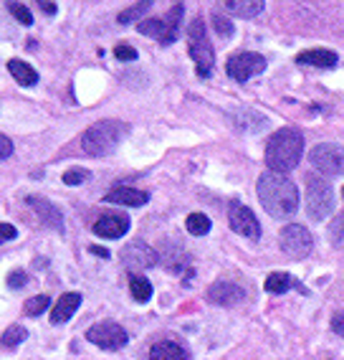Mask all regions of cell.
Returning a JSON list of instances; mask_svg holds the SVG:
<instances>
[{
    "instance_id": "8",
    "label": "cell",
    "mask_w": 344,
    "mask_h": 360,
    "mask_svg": "<svg viewBox=\"0 0 344 360\" xmlns=\"http://www.w3.org/2000/svg\"><path fill=\"white\" fill-rule=\"evenodd\" d=\"M86 340L94 342L96 347H102V350H121V347L129 342V335L127 330L121 328L119 322H96L86 330Z\"/></svg>"
},
{
    "instance_id": "18",
    "label": "cell",
    "mask_w": 344,
    "mask_h": 360,
    "mask_svg": "<svg viewBox=\"0 0 344 360\" xmlns=\"http://www.w3.org/2000/svg\"><path fill=\"white\" fill-rule=\"evenodd\" d=\"M218 6L236 18H256L263 13V0H218Z\"/></svg>"
},
{
    "instance_id": "31",
    "label": "cell",
    "mask_w": 344,
    "mask_h": 360,
    "mask_svg": "<svg viewBox=\"0 0 344 360\" xmlns=\"http://www.w3.org/2000/svg\"><path fill=\"white\" fill-rule=\"evenodd\" d=\"M213 26L216 31L223 36V39H230V33H233V23L225 18V13H213Z\"/></svg>"
},
{
    "instance_id": "25",
    "label": "cell",
    "mask_w": 344,
    "mask_h": 360,
    "mask_svg": "<svg viewBox=\"0 0 344 360\" xmlns=\"http://www.w3.org/2000/svg\"><path fill=\"white\" fill-rule=\"evenodd\" d=\"M48 307H51V297H48V295H36V297H31V300H26V304H23V312H26L28 317H39V315H44Z\"/></svg>"
},
{
    "instance_id": "3",
    "label": "cell",
    "mask_w": 344,
    "mask_h": 360,
    "mask_svg": "<svg viewBox=\"0 0 344 360\" xmlns=\"http://www.w3.org/2000/svg\"><path fill=\"white\" fill-rule=\"evenodd\" d=\"M127 132L129 127L119 120H102L81 135V148L91 158H104L119 148V142L127 137Z\"/></svg>"
},
{
    "instance_id": "34",
    "label": "cell",
    "mask_w": 344,
    "mask_h": 360,
    "mask_svg": "<svg viewBox=\"0 0 344 360\" xmlns=\"http://www.w3.org/2000/svg\"><path fill=\"white\" fill-rule=\"evenodd\" d=\"M15 236H18V231H15V226H11V224H0V244H6V241H13Z\"/></svg>"
},
{
    "instance_id": "33",
    "label": "cell",
    "mask_w": 344,
    "mask_h": 360,
    "mask_svg": "<svg viewBox=\"0 0 344 360\" xmlns=\"http://www.w3.org/2000/svg\"><path fill=\"white\" fill-rule=\"evenodd\" d=\"M26 282H28V274L23 269H15L8 274V287L11 290H20V287H26Z\"/></svg>"
},
{
    "instance_id": "12",
    "label": "cell",
    "mask_w": 344,
    "mask_h": 360,
    "mask_svg": "<svg viewBox=\"0 0 344 360\" xmlns=\"http://www.w3.org/2000/svg\"><path fill=\"white\" fill-rule=\"evenodd\" d=\"M157 262H159V254L152 246H147L145 241H132V244H127L121 249V264H124L129 271H134V274H140V271H145V269H152Z\"/></svg>"
},
{
    "instance_id": "11",
    "label": "cell",
    "mask_w": 344,
    "mask_h": 360,
    "mask_svg": "<svg viewBox=\"0 0 344 360\" xmlns=\"http://www.w3.org/2000/svg\"><path fill=\"white\" fill-rule=\"evenodd\" d=\"M228 224L233 231L251 238V241H258V238H261V224L256 219V213L251 211L249 206L238 203V200H233L228 206Z\"/></svg>"
},
{
    "instance_id": "21",
    "label": "cell",
    "mask_w": 344,
    "mask_h": 360,
    "mask_svg": "<svg viewBox=\"0 0 344 360\" xmlns=\"http://www.w3.org/2000/svg\"><path fill=\"white\" fill-rule=\"evenodd\" d=\"M8 71L13 74V79L20 86H36V84H39L36 69H33L31 64H26V61H20V58H11V61H8Z\"/></svg>"
},
{
    "instance_id": "15",
    "label": "cell",
    "mask_w": 344,
    "mask_h": 360,
    "mask_svg": "<svg viewBox=\"0 0 344 360\" xmlns=\"http://www.w3.org/2000/svg\"><path fill=\"white\" fill-rule=\"evenodd\" d=\"M94 233L102 238H121L124 233L129 231V219L127 216H121V213H107V216H102L99 221H94Z\"/></svg>"
},
{
    "instance_id": "20",
    "label": "cell",
    "mask_w": 344,
    "mask_h": 360,
    "mask_svg": "<svg viewBox=\"0 0 344 360\" xmlns=\"http://www.w3.org/2000/svg\"><path fill=\"white\" fill-rule=\"evenodd\" d=\"M150 360H190V353L175 340H159L150 347Z\"/></svg>"
},
{
    "instance_id": "6",
    "label": "cell",
    "mask_w": 344,
    "mask_h": 360,
    "mask_svg": "<svg viewBox=\"0 0 344 360\" xmlns=\"http://www.w3.org/2000/svg\"><path fill=\"white\" fill-rule=\"evenodd\" d=\"M180 23H183V3L172 6V11L165 15V18H147L137 23V31L150 36V39H157L162 46L172 44L178 39Z\"/></svg>"
},
{
    "instance_id": "22",
    "label": "cell",
    "mask_w": 344,
    "mask_h": 360,
    "mask_svg": "<svg viewBox=\"0 0 344 360\" xmlns=\"http://www.w3.org/2000/svg\"><path fill=\"white\" fill-rule=\"evenodd\" d=\"M263 287H266V292H271V295H284V292H289V290H301L299 282H296L291 274H286V271H274V274H268Z\"/></svg>"
},
{
    "instance_id": "37",
    "label": "cell",
    "mask_w": 344,
    "mask_h": 360,
    "mask_svg": "<svg viewBox=\"0 0 344 360\" xmlns=\"http://www.w3.org/2000/svg\"><path fill=\"white\" fill-rule=\"evenodd\" d=\"M36 3H39V6L44 8V11H48V15H53V13H56V6H53L51 0H36Z\"/></svg>"
},
{
    "instance_id": "4",
    "label": "cell",
    "mask_w": 344,
    "mask_h": 360,
    "mask_svg": "<svg viewBox=\"0 0 344 360\" xmlns=\"http://www.w3.org/2000/svg\"><path fill=\"white\" fill-rule=\"evenodd\" d=\"M187 46H190V56L195 61V71L198 77H211L213 64H216V53H213V44L205 33V20L195 18L187 26Z\"/></svg>"
},
{
    "instance_id": "24",
    "label": "cell",
    "mask_w": 344,
    "mask_h": 360,
    "mask_svg": "<svg viewBox=\"0 0 344 360\" xmlns=\"http://www.w3.org/2000/svg\"><path fill=\"white\" fill-rule=\"evenodd\" d=\"M185 229L192 236H205V233L211 231V219L205 213H190L185 219Z\"/></svg>"
},
{
    "instance_id": "32",
    "label": "cell",
    "mask_w": 344,
    "mask_h": 360,
    "mask_svg": "<svg viewBox=\"0 0 344 360\" xmlns=\"http://www.w3.org/2000/svg\"><path fill=\"white\" fill-rule=\"evenodd\" d=\"M114 56L119 58V61H134L137 58V49L129 44H117L114 46Z\"/></svg>"
},
{
    "instance_id": "27",
    "label": "cell",
    "mask_w": 344,
    "mask_h": 360,
    "mask_svg": "<svg viewBox=\"0 0 344 360\" xmlns=\"http://www.w3.org/2000/svg\"><path fill=\"white\" fill-rule=\"evenodd\" d=\"M329 241L334 246H339V249L344 246V211L329 224Z\"/></svg>"
},
{
    "instance_id": "39",
    "label": "cell",
    "mask_w": 344,
    "mask_h": 360,
    "mask_svg": "<svg viewBox=\"0 0 344 360\" xmlns=\"http://www.w3.org/2000/svg\"><path fill=\"white\" fill-rule=\"evenodd\" d=\"M342 198H344V188H342Z\"/></svg>"
},
{
    "instance_id": "5",
    "label": "cell",
    "mask_w": 344,
    "mask_h": 360,
    "mask_svg": "<svg viewBox=\"0 0 344 360\" xmlns=\"http://www.w3.org/2000/svg\"><path fill=\"white\" fill-rule=\"evenodd\" d=\"M334 211V188L326 178L309 175L306 178V213L314 221H324Z\"/></svg>"
},
{
    "instance_id": "28",
    "label": "cell",
    "mask_w": 344,
    "mask_h": 360,
    "mask_svg": "<svg viewBox=\"0 0 344 360\" xmlns=\"http://www.w3.org/2000/svg\"><path fill=\"white\" fill-rule=\"evenodd\" d=\"M8 11L15 15V20L18 23H23V26H31L33 23V15H31V11H28L23 3H18V0H8Z\"/></svg>"
},
{
    "instance_id": "26",
    "label": "cell",
    "mask_w": 344,
    "mask_h": 360,
    "mask_svg": "<svg viewBox=\"0 0 344 360\" xmlns=\"http://www.w3.org/2000/svg\"><path fill=\"white\" fill-rule=\"evenodd\" d=\"M28 338V333H26V328H20V325H11V328L3 333V338H0V342H3V347H18L20 342L26 340Z\"/></svg>"
},
{
    "instance_id": "35",
    "label": "cell",
    "mask_w": 344,
    "mask_h": 360,
    "mask_svg": "<svg viewBox=\"0 0 344 360\" xmlns=\"http://www.w3.org/2000/svg\"><path fill=\"white\" fill-rule=\"evenodd\" d=\"M13 155V142H11V137L0 135V160H8Z\"/></svg>"
},
{
    "instance_id": "17",
    "label": "cell",
    "mask_w": 344,
    "mask_h": 360,
    "mask_svg": "<svg viewBox=\"0 0 344 360\" xmlns=\"http://www.w3.org/2000/svg\"><path fill=\"white\" fill-rule=\"evenodd\" d=\"M104 200H109V203H119V206H145L147 200H150V193H145V191H137V188H127V186H119V188H112L107 195H104Z\"/></svg>"
},
{
    "instance_id": "7",
    "label": "cell",
    "mask_w": 344,
    "mask_h": 360,
    "mask_svg": "<svg viewBox=\"0 0 344 360\" xmlns=\"http://www.w3.org/2000/svg\"><path fill=\"white\" fill-rule=\"evenodd\" d=\"M279 246L289 259H304V257H309V254H312L314 238H312V233H309V229H306V226L289 224V226H284V229H281Z\"/></svg>"
},
{
    "instance_id": "2",
    "label": "cell",
    "mask_w": 344,
    "mask_h": 360,
    "mask_svg": "<svg viewBox=\"0 0 344 360\" xmlns=\"http://www.w3.org/2000/svg\"><path fill=\"white\" fill-rule=\"evenodd\" d=\"M301 155H304V135L299 129L284 127L276 135H271L266 145V165L271 173H289L299 165Z\"/></svg>"
},
{
    "instance_id": "9",
    "label": "cell",
    "mask_w": 344,
    "mask_h": 360,
    "mask_svg": "<svg viewBox=\"0 0 344 360\" xmlns=\"http://www.w3.org/2000/svg\"><path fill=\"white\" fill-rule=\"evenodd\" d=\"M309 160L317 167L319 173L331 178V175H344V148L342 145H331V142H324V145H317V148L309 153Z\"/></svg>"
},
{
    "instance_id": "19",
    "label": "cell",
    "mask_w": 344,
    "mask_h": 360,
    "mask_svg": "<svg viewBox=\"0 0 344 360\" xmlns=\"http://www.w3.org/2000/svg\"><path fill=\"white\" fill-rule=\"evenodd\" d=\"M296 64L304 66H317V69H334L339 64V56L329 49H309L296 56Z\"/></svg>"
},
{
    "instance_id": "14",
    "label": "cell",
    "mask_w": 344,
    "mask_h": 360,
    "mask_svg": "<svg viewBox=\"0 0 344 360\" xmlns=\"http://www.w3.org/2000/svg\"><path fill=\"white\" fill-rule=\"evenodd\" d=\"M26 203L33 208V211H36V216H39V219L44 221V224L48 226V229L64 231V213H61V208L53 206L51 200L39 198V195H28Z\"/></svg>"
},
{
    "instance_id": "29",
    "label": "cell",
    "mask_w": 344,
    "mask_h": 360,
    "mask_svg": "<svg viewBox=\"0 0 344 360\" xmlns=\"http://www.w3.org/2000/svg\"><path fill=\"white\" fill-rule=\"evenodd\" d=\"M152 6V0H140V3H137V6H132L129 8V11H124V13H119V23H132L134 18H140L142 13H145L147 8Z\"/></svg>"
},
{
    "instance_id": "16",
    "label": "cell",
    "mask_w": 344,
    "mask_h": 360,
    "mask_svg": "<svg viewBox=\"0 0 344 360\" xmlns=\"http://www.w3.org/2000/svg\"><path fill=\"white\" fill-rule=\"evenodd\" d=\"M81 307V295L79 292H66L64 297H58V302L51 309V322L53 325H64L74 317V312Z\"/></svg>"
},
{
    "instance_id": "38",
    "label": "cell",
    "mask_w": 344,
    "mask_h": 360,
    "mask_svg": "<svg viewBox=\"0 0 344 360\" xmlns=\"http://www.w3.org/2000/svg\"><path fill=\"white\" fill-rule=\"evenodd\" d=\"M91 254H96V257H102V259H109V251L102 249V246H89Z\"/></svg>"
},
{
    "instance_id": "1",
    "label": "cell",
    "mask_w": 344,
    "mask_h": 360,
    "mask_svg": "<svg viewBox=\"0 0 344 360\" xmlns=\"http://www.w3.org/2000/svg\"><path fill=\"white\" fill-rule=\"evenodd\" d=\"M256 193L266 213L274 219H291L299 211V188L286 175L271 173V170L263 173L256 183Z\"/></svg>"
},
{
    "instance_id": "30",
    "label": "cell",
    "mask_w": 344,
    "mask_h": 360,
    "mask_svg": "<svg viewBox=\"0 0 344 360\" xmlns=\"http://www.w3.org/2000/svg\"><path fill=\"white\" fill-rule=\"evenodd\" d=\"M84 180H89V170H84V167H71L64 173V183L66 186H79Z\"/></svg>"
},
{
    "instance_id": "13",
    "label": "cell",
    "mask_w": 344,
    "mask_h": 360,
    "mask_svg": "<svg viewBox=\"0 0 344 360\" xmlns=\"http://www.w3.org/2000/svg\"><path fill=\"white\" fill-rule=\"evenodd\" d=\"M243 287H238L236 282H216L208 287V302L220 304V307H233V304L243 302Z\"/></svg>"
},
{
    "instance_id": "10",
    "label": "cell",
    "mask_w": 344,
    "mask_h": 360,
    "mask_svg": "<svg viewBox=\"0 0 344 360\" xmlns=\"http://www.w3.org/2000/svg\"><path fill=\"white\" fill-rule=\"evenodd\" d=\"M266 69V58L261 53H253V51H238L228 58V64H225V71H228L230 79H236V82H249V79L258 77L263 74Z\"/></svg>"
},
{
    "instance_id": "36",
    "label": "cell",
    "mask_w": 344,
    "mask_h": 360,
    "mask_svg": "<svg viewBox=\"0 0 344 360\" xmlns=\"http://www.w3.org/2000/svg\"><path fill=\"white\" fill-rule=\"evenodd\" d=\"M331 330H334L339 338H344V312H337V315L331 317Z\"/></svg>"
},
{
    "instance_id": "23",
    "label": "cell",
    "mask_w": 344,
    "mask_h": 360,
    "mask_svg": "<svg viewBox=\"0 0 344 360\" xmlns=\"http://www.w3.org/2000/svg\"><path fill=\"white\" fill-rule=\"evenodd\" d=\"M129 290H132V297L137 300V302H147V300L152 297V284H150L147 277H142V274H132V279H129Z\"/></svg>"
}]
</instances>
